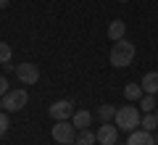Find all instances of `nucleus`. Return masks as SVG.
<instances>
[{
  "instance_id": "obj_24",
  "label": "nucleus",
  "mask_w": 158,
  "mask_h": 145,
  "mask_svg": "<svg viewBox=\"0 0 158 145\" xmlns=\"http://www.w3.org/2000/svg\"><path fill=\"white\" fill-rule=\"evenodd\" d=\"M156 116H158V108H156Z\"/></svg>"
},
{
  "instance_id": "obj_9",
  "label": "nucleus",
  "mask_w": 158,
  "mask_h": 145,
  "mask_svg": "<svg viewBox=\"0 0 158 145\" xmlns=\"http://www.w3.org/2000/svg\"><path fill=\"white\" fill-rule=\"evenodd\" d=\"M124 34H127V24L121 21V19H113L111 24H108V37L116 42V40H124Z\"/></svg>"
},
{
  "instance_id": "obj_7",
  "label": "nucleus",
  "mask_w": 158,
  "mask_h": 145,
  "mask_svg": "<svg viewBox=\"0 0 158 145\" xmlns=\"http://www.w3.org/2000/svg\"><path fill=\"white\" fill-rule=\"evenodd\" d=\"M16 77L21 84H34L40 79V69L34 66V63H19L16 66Z\"/></svg>"
},
{
  "instance_id": "obj_4",
  "label": "nucleus",
  "mask_w": 158,
  "mask_h": 145,
  "mask_svg": "<svg viewBox=\"0 0 158 145\" xmlns=\"http://www.w3.org/2000/svg\"><path fill=\"white\" fill-rule=\"evenodd\" d=\"M27 100H29L27 90H8V92L3 95V108H6L8 113H16V111H21V108L27 106Z\"/></svg>"
},
{
  "instance_id": "obj_22",
  "label": "nucleus",
  "mask_w": 158,
  "mask_h": 145,
  "mask_svg": "<svg viewBox=\"0 0 158 145\" xmlns=\"http://www.w3.org/2000/svg\"><path fill=\"white\" fill-rule=\"evenodd\" d=\"M156 145H158V134H156Z\"/></svg>"
},
{
  "instance_id": "obj_21",
  "label": "nucleus",
  "mask_w": 158,
  "mask_h": 145,
  "mask_svg": "<svg viewBox=\"0 0 158 145\" xmlns=\"http://www.w3.org/2000/svg\"><path fill=\"white\" fill-rule=\"evenodd\" d=\"M63 145H77V143H63Z\"/></svg>"
},
{
  "instance_id": "obj_5",
  "label": "nucleus",
  "mask_w": 158,
  "mask_h": 145,
  "mask_svg": "<svg viewBox=\"0 0 158 145\" xmlns=\"http://www.w3.org/2000/svg\"><path fill=\"white\" fill-rule=\"evenodd\" d=\"M48 116L53 122H69L74 116V103L71 100H56L50 108H48Z\"/></svg>"
},
{
  "instance_id": "obj_16",
  "label": "nucleus",
  "mask_w": 158,
  "mask_h": 145,
  "mask_svg": "<svg viewBox=\"0 0 158 145\" xmlns=\"http://www.w3.org/2000/svg\"><path fill=\"white\" fill-rule=\"evenodd\" d=\"M140 127L142 129H148V132H153V129H156L158 127V116H156V113H145V116H142V122H140Z\"/></svg>"
},
{
  "instance_id": "obj_20",
  "label": "nucleus",
  "mask_w": 158,
  "mask_h": 145,
  "mask_svg": "<svg viewBox=\"0 0 158 145\" xmlns=\"http://www.w3.org/2000/svg\"><path fill=\"white\" fill-rule=\"evenodd\" d=\"M8 3H11V0H0V8H6V6H8Z\"/></svg>"
},
{
  "instance_id": "obj_8",
  "label": "nucleus",
  "mask_w": 158,
  "mask_h": 145,
  "mask_svg": "<svg viewBox=\"0 0 158 145\" xmlns=\"http://www.w3.org/2000/svg\"><path fill=\"white\" fill-rule=\"evenodd\" d=\"M127 145H156V137H153V132H148V129L137 127V129H132V132H129Z\"/></svg>"
},
{
  "instance_id": "obj_19",
  "label": "nucleus",
  "mask_w": 158,
  "mask_h": 145,
  "mask_svg": "<svg viewBox=\"0 0 158 145\" xmlns=\"http://www.w3.org/2000/svg\"><path fill=\"white\" fill-rule=\"evenodd\" d=\"M6 92H8V79H6V77H0V98H3Z\"/></svg>"
},
{
  "instance_id": "obj_3",
  "label": "nucleus",
  "mask_w": 158,
  "mask_h": 145,
  "mask_svg": "<svg viewBox=\"0 0 158 145\" xmlns=\"http://www.w3.org/2000/svg\"><path fill=\"white\" fill-rule=\"evenodd\" d=\"M77 132H79V129L71 124V119H69V122H56V124H53V129H50L53 140L61 143V145L63 143H74V140H77Z\"/></svg>"
},
{
  "instance_id": "obj_14",
  "label": "nucleus",
  "mask_w": 158,
  "mask_h": 145,
  "mask_svg": "<svg viewBox=\"0 0 158 145\" xmlns=\"http://www.w3.org/2000/svg\"><path fill=\"white\" fill-rule=\"evenodd\" d=\"M140 108H142V111H145V113H150L153 111V108H158V103H156V95H142V98H140Z\"/></svg>"
},
{
  "instance_id": "obj_15",
  "label": "nucleus",
  "mask_w": 158,
  "mask_h": 145,
  "mask_svg": "<svg viewBox=\"0 0 158 145\" xmlns=\"http://www.w3.org/2000/svg\"><path fill=\"white\" fill-rule=\"evenodd\" d=\"M116 111H118V108H113L111 103H106V106L98 108V116H100V122H111V119L116 116Z\"/></svg>"
},
{
  "instance_id": "obj_18",
  "label": "nucleus",
  "mask_w": 158,
  "mask_h": 145,
  "mask_svg": "<svg viewBox=\"0 0 158 145\" xmlns=\"http://www.w3.org/2000/svg\"><path fill=\"white\" fill-rule=\"evenodd\" d=\"M8 127H11V122H8V111H0V137L8 132Z\"/></svg>"
},
{
  "instance_id": "obj_11",
  "label": "nucleus",
  "mask_w": 158,
  "mask_h": 145,
  "mask_svg": "<svg viewBox=\"0 0 158 145\" xmlns=\"http://www.w3.org/2000/svg\"><path fill=\"white\" fill-rule=\"evenodd\" d=\"M90 122H92V113L90 111H74V116H71V124L77 129H87Z\"/></svg>"
},
{
  "instance_id": "obj_13",
  "label": "nucleus",
  "mask_w": 158,
  "mask_h": 145,
  "mask_svg": "<svg viewBox=\"0 0 158 145\" xmlns=\"http://www.w3.org/2000/svg\"><path fill=\"white\" fill-rule=\"evenodd\" d=\"M74 143H77V145H95V143H98V134L92 132L90 127H87V129H79Z\"/></svg>"
},
{
  "instance_id": "obj_6",
  "label": "nucleus",
  "mask_w": 158,
  "mask_h": 145,
  "mask_svg": "<svg viewBox=\"0 0 158 145\" xmlns=\"http://www.w3.org/2000/svg\"><path fill=\"white\" fill-rule=\"evenodd\" d=\"M95 134H98V143L100 145H116L118 143V127L111 124V122H103V127Z\"/></svg>"
},
{
  "instance_id": "obj_2",
  "label": "nucleus",
  "mask_w": 158,
  "mask_h": 145,
  "mask_svg": "<svg viewBox=\"0 0 158 145\" xmlns=\"http://www.w3.org/2000/svg\"><path fill=\"white\" fill-rule=\"evenodd\" d=\"M113 122H116L118 129H124V132H132V129L140 127L142 116H140V108L137 106H121L116 111V116H113Z\"/></svg>"
},
{
  "instance_id": "obj_23",
  "label": "nucleus",
  "mask_w": 158,
  "mask_h": 145,
  "mask_svg": "<svg viewBox=\"0 0 158 145\" xmlns=\"http://www.w3.org/2000/svg\"><path fill=\"white\" fill-rule=\"evenodd\" d=\"M118 3H127V0H118Z\"/></svg>"
},
{
  "instance_id": "obj_17",
  "label": "nucleus",
  "mask_w": 158,
  "mask_h": 145,
  "mask_svg": "<svg viewBox=\"0 0 158 145\" xmlns=\"http://www.w3.org/2000/svg\"><path fill=\"white\" fill-rule=\"evenodd\" d=\"M11 56H13L11 45H8V42H0V66H3V63H8V61H11Z\"/></svg>"
},
{
  "instance_id": "obj_1",
  "label": "nucleus",
  "mask_w": 158,
  "mask_h": 145,
  "mask_svg": "<svg viewBox=\"0 0 158 145\" xmlns=\"http://www.w3.org/2000/svg\"><path fill=\"white\" fill-rule=\"evenodd\" d=\"M135 45L129 42V40H116V42L111 45V66H116V69H124V66H129L132 61H135Z\"/></svg>"
},
{
  "instance_id": "obj_10",
  "label": "nucleus",
  "mask_w": 158,
  "mask_h": 145,
  "mask_svg": "<svg viewBox=\"0 0 158 145\" xmlns=\"http://www.w3.org/2000/svg\"><path fill=\"white\" fill-rule=\"evenodd\" d=\"M140 84H142V90L148 95H158V71H148Z\"/></svg>"
},
{
  "instance_id": "obj_12",
  "label": "nucleus",
  "mask_w": 158,
  "mask_h": 145,
  "mask_svg": "<svg viewBox=\"0 0 158 145\" xmlns=\"http://www.w3.org/2000/svg\"><path fill=\"white\" fill-rule=\"evenodd\" d=\"M124 95H127V100H129V103H140V98H142V95H145V90H142V84H127V87H124Z\"/></svg>"
}]
</instances>
